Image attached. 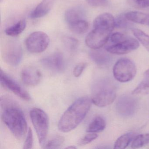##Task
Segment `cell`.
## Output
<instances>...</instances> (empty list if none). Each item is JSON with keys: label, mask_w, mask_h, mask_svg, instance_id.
Wrapping results in <instances>:
<instances>
[{"label": "cell", "mask_w": 149, "mask_h": 149, "mask_svg": "<svg viewBox=\"0 0 149 149\" xmlns=\"http://www.w3.org/2000/svg\"><path fill=\"white\" fill-rule=\"evenodd\" d=\"M3 109L1 118L12 134L17 139H22L27 132L26 120L21 109L8 98L1 100Z\"/></svg>", "instance_id": "6da1fadb"}, {"label": "cell", "mask_w": 149, "mask_h": 149, "mask_svg": "<svg viewBox=\"0 0 149 149\" xmlns=\"http://www.w3.org/2000/svg\"><path fill=\"white\" fill-rule=\"evenodd\" d=\"M92 103L91 99L87 97H83L76 100L66 110L59 120V130L68 132L75 129L87 116Z\"/></svg>", "instance_id": "7a4b0ae2"}, {"label": "cell", "mask_w": 149, "mask_h": 149, "mask_svg": "<svg viewBox=\"0 0 149 149\" xmlns=\"http://www.w3.org/2000/svg\"><path fill=\"white\" fill-rule=\"evenodd\" d=\"M116 97L114 86L105 80L97 81L93 85L91 101L99 107H104L114 102Z\"/></svg>", "instance_id": "3957f363"}, {"label": "cell", "mask_w": 149, "mask_h": 149, "mask_svg": "<svg viewBox=\"0 0 149 149\" xmlns=\"http://www.w3.org/2000/svg\"><path fill=\"white\" fill-rule=\"evenodd\" d=\"M30 116L36 131L39 143L43 146L47 142L49 127V120L47 113L39 108H34L30 111Z\"/></svg>", "instance_id": "277c9868"}, {"label": "cell", "mask_w": 149, "mask_h": 149, "mask_svg": "<svg viewBox=\"0 0 149 149\" xmlns=\"http://www.w3.org/2000/svg\"><path fill=\"white\" fill-rule=\"evenodd\" d=\"M113 75L116 80L122 83L130 81L136 73L134 63L126 58H121L115 63L113 68Z\"/></svg>", "instance_id": "5b68a950"}, {"label": "cell", "mask_w": 149, "mask_h": 149, "mask_svg": "<svg viewBox=\"0 0 149 149\" xmlns=\"http://www.w3.org/2000/svg\"><path fill=\"white\" fill-rule=\"evenodd\" d=\"M112 31L104 27H94V29L86 37L85 43L91 49H99L107 43Z\"/></svg>", "instance_id": "8992f818"}, {"label": "cell", "mask_w": 149, "mask_h": 149, "mask_svg": "<svg viewBox=\"0 0 149 149\" xmlns=\"http://www.w3.org/2000/svg\"><path fill=\"white\" fill-rule=\"evenodd\" d=\"M4 61L8 65H19L23 57V50L20 44L16 41H9L5 44L2 51Z\"/></svg>", "instance_id": "52a82bcc"}, {"label": "cell", "mask_w": 149, "mask_h": 149, "mask_svg": "<svg viewBox=\"0 0 149 149\" xmlns=\"http://www.w3.org/2000/svg\"><path fill=\"white\" fill-rule=\"evenodd\" d=\"M49 39L44 32H34L30 35L26 40V46L29 52L39 54L45 51L48 47Z\"/></svg>", "instance_id": "ba28073f"}, {"label": "cell", "mask_w": 149, "mask_h": 149, "mask_svg": "<svg viewBox=\"0 0 149 149\" xmlns=\"http://www.w3.org/2000/svg\"><path fill=\"white\" fill-rule=\"evenodd\" d=\"M0 81L1 85L5 88L10 91L16 96L24 101H29L31 99V96L14 79L12 78L2 70H1Z\"/></svg>", "instance_id": "9c48e42d"}, {"label": "cell", "mask_w": 149, "mask_h": 149, "mask_svg": "<svg viewBox=\"0 0 149 149\" xmlns=\"http://www.w3.org/2000/svg\"><path fill=\"white\" fill-rule=\"evenodd\" d=\"M139 47V43L136 40L133 38H126L120 42L106 47V50L110 54L123 55L136 50Z\"/></svg>", "instance_id": "30bf717a"}, {"label": "cell", "mask_w": 149, "mask_h": 149, "mask_svg": "<svg viewBox=\"0 0 149 149\" xmlns=\"http://www.w3.org/2000/svg\"><path fill=\"white\" fill-rule=\"evenodd\" d=\"M42 65L47 69L53 72H61L65 68V61L63 56L60 52H56L41 60Z\"/></svg>", "instance_id": "8fae6325"}, {"label": "cell", "mask_w": 149, "mask_h": 149, "mask_svg": "<svg viewBox=\"0 0 149 149\" xmlns=\"http://www.w3.org/2000/svg\"><path fill=\"white\" fill-rule=\"evenodd\" d=\"M21 77L24 84L30 87H34L38 85L41 81L42 74L36 68L29 66L22 69Z\"/></svg>", "instance_id": "7c38bea8"}, {"label": "cell", "mask_w": 149, "mask_h": 149, "mask_svg": "<svg viewBox=\"0 0 149 149\" xmlns=\"http://www.w3.org/2000/svg\"><path fill=\"white\" fill-rule=\"evenodd\" d=\"M118 100L117 107L121 114L129 116L134 112L136 105L135 99L131 97L124 96Z\"/></svg>", "instance_id": "4fadbf2b"}, {"label": "cell", "mask_w": 149, "mask_h": 149, "mask_svg": "<svg viewBox=\"0 0 149 149\" xmlns=\"http://www.w3.org/2000/svg\"><path fill=\"white\" fill-rule=\"evenodd\" d=\"M55 0H43L30 14L32 19L42 18L50 12L54 4Z\"/></svg>", "instance_id": "5bb4252c"}, {"label": "cell", "mask_w": 149, "mask_h": 149, "mask_svg": "<svg viewBox=\"0 0 149 149\" xmlns=\"http://www.w3.org/2000/svg\"><path fill=\"white\" fill-rule=\"evenodd\" d=\"M97 26L105 27L113 30L115 27V19L110 14H102L97 16L93 22V27Z\"/></svg>", "instance_id": "9a60e30c"}, {"label": "cell", "mask_w": 149, "mask_h": 149, "mask_svg": "<svg viewBox=\"0 0 149 149\" xmlns=\"http://www.w3.org/2000/svg\"><path fill=\"white\" fill-rule=\"evenodd\" d=\"M84 10L80 7L72 8L68 9L65 14V19L68 24L80 20L84 19Z\"/></svg>", "instance_id": "2e32d148"}, {"label": "cell", "mask_w": 149, "mask_h": 149, "mask_svg": "<svg viewBox=\"0 0 149 149\" xmlns=\"http://www.w3.org/2000/svg\"><path fill=\"white\" fill-rule=\"evenodd\" d=\"M129 21L137 24L149 25V15L138 12H128L125 14Z\"/></svg>", "instance_id": "e0dca14e"}, {"label": "cell", "mask_w": 149, "mask_h": 149, "mask_svg": "<svg viewBox=\"0 0 149 149\" xmlns=\"http://www.w3.org/2000/svg\"><path fill=\"white\" fill-rule=\"evenodd\" d=\"M106 122L104 119L100 116L95 117L87 127L86 132L88 133H97L101 132L106 127Z\"/></svg>", "instance_id": "ac0fdd59"}, {"label": "cell", "mask_w": 149, "mask_h": 149, "mask_svg": "<svg viewBox=\"0 0 149 149\" xmlns=\"http://www.w3.org/2000/svg\"><path fill=\"white\" fill-rule=\"evenodd\" d=\"M135 133L129 132L120 136L117 139L114 145V148L116 149H124L126 148L132 142L136 136Z\"/></svg>", "instance_id": "d6986e66"}, {"label": "cell", "mask_w": 149, "mask_h": 149, "mask_svg": "<svg viewBox=\"0 0 149 149\" xmlns=\"http://www.w3.org/2000/svg\"><path fill=\"white\" fill-rule=\"evenodd\" d=\"M26 26V22L25 20H21L14 25L7 29L5 31V33L8 36H17L24 31Z\"/></svg>", "instance_id": "ffe728a7"}, {"label": "cell", "mask_w": 149, "mask_h": 149, "mask_svg": "<svg viewBox=\"0 0 149 149\" xmlns=\"http://www.w3.org/2000/svg\"><path fill=\"white\" fill-rule=\"evenodd\" d=\"M70 30L77 34H81L87 32L89 28L88 22L84 19L80 20L69 24Z\"/></svg>", "instance_id": "44dd1931"}, {"label": "cell", "mask_w": 149, "mask_h": 149, "mask_svg": "<svg viewBox=\"0 0 149 149\" xmlns=\"http://www.w3.org/2000/svg\"><path fill=\"white\" fill-rule=\"evenodd\" d=\"M90 56L95 63L100 65L105 64L109 60L108 54L99 49H93L91 52Z\"/></svg>", "instance_id": "7402d4cb"}, {"label": "cell", "mask_w": 149, "mask_h": 149, "mask_svg": "<svg viewBox=\"0 0 149 149\" xmlns=\"http://www.w3.org/2000/svg\"><path fill=\"white\" fill-rule=\"evenodd\" d=\"M65 141V138L61 135L53 136L47 142H46L43 148L46 149H59L61 148Z\"/></svg>", "instance_id": "603a6c76"}, {"label": "cell", "mask_w": 149, "mask_h": 149, "mask_svg": "<svg viewBox=\"0 0 149 149\" xmlns=\"http://www.w3.org/2000/svg\"><path fill=\"white\" fill-rule=\"evenodd\" d=\"M132 143L133 149L140 148L149 143V133H143L136 136Z\"/></svg>", "instance_id": "cb8c5ba5"}, {"label": "cell", "mask_w": 149, "mask_h": 149, "mask_svg": "<svg viewBox=\"0 0 149 149\" xmlns=\"http://www.w3.org/2000/svg\"><path fill=\"white\" fill-rule=\"evenodd\" d=\"M132 33L135 37L149 52V36L142 30L136 29H132Z\"/></svg>", "instance_id": "d4e9b609"}, {"label": "cell", "mask_w": 149, "mask_h": 149, "mask_svg": "<svg viewBox=\"0 0 149 149\" xmlns=\"http://www.w3.org/2000/svg\"><path fill=\"white\" fill-rule=\"evenodd\" d=\"M149 94V78L142 81L132 91L133 95H147Z\"/></svg>", "instance_id": "484cf974"}, {"label": "cell", "mask_w": 149, "mask_h": 149, "mask_svg": "<svg viewBox=\"0 0 149 149\" xmlns=\"http://www.w3.org/2000/svg\"><path fill=\"white\" fill-rule=\"evenodd\" d=\"M128 4L137 9L149 7V0H127Z\"/></svg>", "instance_id": "4316f807"}, {"label": "cell", "mask_w": 149, "mask_h": 149, "mask_svg": "<svg viewBox=\"0 0 149 149\" xmlns=\"http://www.w3.org/2000/svg\"><path fill=\"white\" fill-rule=\"evenodd\" d=\"M125 15H121L115 19V27L125 29L129 27L130 24Z\"/></svg>", "instance_id": "83f0119b"}, {"label": "cell", "mask_w": 149, "mask_h": 149, "mask_svg": "<svg viewBox=\"0 0 149 149\" xmlns=\"http://www.w3.org/2000/svg\"><path fill=\"white\" fill-rule=\"evenodd\" d=\"M63 42L67 48L70 51L75 50L78 46V40L72 37H65L63 39Z\"/></svg>", "instance_id": "f1b7e54d"}, {"label": "cell", "mask_w": 149, "mask_h": 149, "mask_svg": "<svg viewBox=\"0 0 149 149\" xmlns=\"http://www.w3.org/2000/svg\"><path fill=\"white\" fill-rule=\"evenodd\" d=\"M98 137V135L96 133H89L85 135L84 136L81 138L78 142V145L80 146L85 145L96 139Z\"/></svg>", "instance_id": "f546056e"}, {"label": "cell", "mask_w": 149, "mask_h": 149, "mask_svg": "<svg viewBox=\"0 0 149 149\" xmlns=\"http://www.w3.org/2000/svg\"><path fill=\"white\" fill-rule=\"evenodd\" d=\"M33 144V132L31 128H29L26 138L25 140L24 144V149H32Z\"/></svg>", "instance_id": "4dcf8cb0"}, {"label": "cell", "mask_w": 149, "mask_h": 149, "mask_svg": "<svg viewBox=\"0 0 149 149\" xmlns=\"http://www.w3.org/2000/svg\"><path fill=\"white\" fill-rule=\"evenodd\" d=\"M87 66V63H81L76 65L73 70V74L74 76L76 77H80Z\"/></svg>", "instance_id": "1f68e13d"}, {"label": "cell", "mask_w": 149, "mask_h": 149, "mask_svg": "<svg viewBox=\"0 0 149 149\" xmlns=\"http://www.w3.org/2000/svg\"><path fill=\"white\" fill-rule=\"evenodd\" d=\"M88 4L93 7L105 6L108 3V0H87Z\"/></svg>", "instance_id": "d6a6232c"}, {"label": "cell", "mask_w": 149, "mask_h": 149, "mask_svg": "<svg viewBox=\"0 0 149 149\" xmlns=\"http://www.w3.org/2000/svg\"><path fill=\"white\" fill-rule=\"evenodd\" d=\"M126 37L124 35L120 33H116L110 36L111 41L113 44H116L124 40Z\"/></svg>", "instance_id": "836d02e7"}, {"label": "cell", "mask_w": 149, "mask_h": 149, "mask_svg": "<svg viewBox=\"0 0 149 149\" xmlns=\"http://www.w3.org/2000/svg\"><path fill=\"white\" fill-rule=\"evenodd\" d=\"M144 75L146 78H149V69L145 72Z\"/></svg>", "instance_id": "e575fe53"}, {"label": "cell", "mask_w": 149, "mask_h": 149, "mask_svg": "<svg viewBox=\"0 0 149 149\" xmlns=\"http://www.w3.org/2000/svg\"><path fill=\"white\" fill-rule=\"evenodd\" d=\"M67 149H76V147L75 146H68V147H67Z\"/></svg>", "instance_id": "d590c367"}]
</instances>
